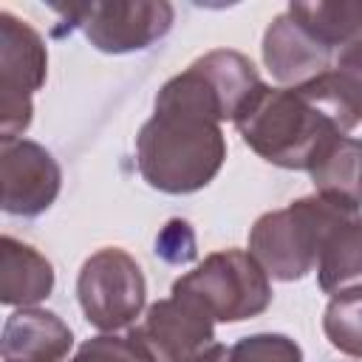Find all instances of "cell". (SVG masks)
Here are the masks:
<instances>
[{"label":"cell","mask_w":362,"mask_h":362,"mask_svg":"<svg viewBox=\"0 0 362 362\" xmlns=\"http://www.w3.org/2000/svg\"><path fill=\"white\" fill-rule=\"evenodd\" d=\"M226 119L232 122V110L221 88L195 59L161 85L153 116L136 136V167L141 178L167 195L204 189L226 161L221 130Z\"/></svg>","instance_id":"6da1fadb"},{"label":"cell","mask_w":362,"mask_h":362,"mask_svg":"<svg viewBox=\"0 0 362 362\" xmlns=\"http://www.w3.org/2000/svg\"><path fill=\"white\" fill-rule=\"evenodd\" d=\"M359 122L362 116L334 74L325 71L294 88L263 82L232 124L263 161L283 170H311Z\"/></svg>","instance_id":"7a4b0ae2"},{"label":"cell","mask_w":362,"mask_h":362,"mask_svg":"<svg viewBox=\"0 0 362 362\" xmlns=\"http://www.w3.org/2000/svg\"><path fill=\"white\" fill-rule=\"evenodd\" d=\"M173 294H187L215 322H240L263 314L272 303V283L263 266L243 249L206 255L192 272L173 283Z\"/></svg>","instance_id":"3957f363"},{"label":"cell","mask_w":362,"mask_h":362,"mask_svg":"<svg viewBox=\"0 0 362 362\" xmlns=\"http://www.w3.org/2000/svg\"><path fill=\"white\" fill-rule=\"evenodd\" d=\"M322 195H305L283 209L263 212L249 229V255L280 283L303 280L317 266L322 229Z\"/></svg>","instance_id":"277c9868"},{"label":"cell","mask_w":362,"mask_h":362,"mask_svg":"<svg viewBox=\"0 0 362 362\" xmlns=\"http://www.w3.org/2000/svg\"><path fill=\"white\" fill-rule=\"evenodd\" d=\"M76 297L85 320L102 334L127 328L147 300V283L139 263L119 246L93 252L76 277Z\"/></svg>","instance_id":"5b68a950"},{"label":"cell","mask_w":362,"mask_h":362,"mask_svg":"<svg viewBox=\"0 0 362 362\" xmlns=\"http://www.w3.org/2000/svg\"><path fill=\"white\" fill-rule=\"evenodd\" d=\"M42 37L11 11H0V141L20 139L31 124V96L45 85Z\"/></svg>","instance_id":"8992f818"},{"label":"cell","mask_w":362,"mask_h":362,"mask_svg":"<svg viewBox=\"0 0 362 362\" xmlns=\"http://www.w3.org/2000/svg\"><path fill=\"white\" fill-rule=\"evenodd\" d=\"M76 25L88 42L102 54H133L161 40L175 20L167 0H113V3H74L57 8Z\"/></svg>","instance_id":"52a82bcc"},{"label":"cell","mask_w":362,"mask_h":362,"mask_svg":"<svg viewBox=\"0 0 362 362\" xmlns=\"http://www.w3.org/2000/svg\"><path fill=\"white\" fill-rule=\"evenodd\" d=\"M3 212L17 218L42 215L59 195L62 170L57 158L37 141L14 139L0 144Z\"/></svg>","instance_id":"ba28073f"},{"label":"cell","mask_w":362,"mask_h":362,"mask_svg":"<svg viewBox=\"0 0 362 362\" xmlns=\"http://www.w3.org/2000/svg\"><path fill=\"white\" fill-rule=\"evenodd\" d=\"M158 362H192L215 342V320L187 294H173L153 303L144 322L133 328Z\"/></svg>","instance_id":"9c48e42d"},{"label":"cell","mask_w":362,"mask_h":362,"mask_svg":"<svg viewBox=\"0 0 362 362\" xmlns=\"http://www.w3.org/2000/svg\"><path fill=\"white\" fill-rule=\"evenodd\" d=\"M322 201L325 209L314 272L320 288L334 297L362 286V212L359 206L328 195H322Z\"/></svg>","instance_id":"30bf717a"},{"label":"cell","mask_w":362,"mask_h":362,"mask_svg":"<svg viewBox=\"0 0 362 362\" xmlns=\"http://www.w3.org/2000/svg\"><path fill=\"white\" fill-rule=\"evenodd\" d=\"M334 51L311 37L288 11L277 14L263 34V62L269 74L283 85H305L334 65Z\"/></svg>","instance_id":"8fae6325"},{"label":"cell","mask_w":362,"mask_h":362,"mask_svg":"<svg viewBox=\"0 0 362 362\" xmlns=\"http://www.w3.org/2000/svg\"><path fill=\"white\" fill-rule=\"evenodd\" d=\"M74 348V331L54 311L28 305L3 322V362H65Z\"/></svg>","instance_id":"7c38bea8"},{"label":"cell","mask_w":362,"mask_h":362,"mask_svg":"<svg viewBox=\"0 0 362 362\" xmlns=\"http://www.w3.org/2000/svg\"><path fill=\"white\" fill-rule=\"evenodd\" d=\"M54 291V266L34 246L3 235L0 238V303L28 308Z\"/></svg>","instance_id":"4fadbf2b"},{"label":"cell","mask_w":362,"mask_h":362,"mask_svg":"<svg viewBox=\"0 0 362 362\" xmlns=\"http://www.w3.org/2000/svg\"><path fill=\"white\" fill-rule=\"evenodd\" d=\"M286 11L334 54L362 37V0H300Z\"/></svg>","instance_id":"5bb4252c"},{"label":"cell","mask_w":362,"mask_h":362,"mask_svg":"<svg viewBox=\"0 0 362 362\" xmlns=\"http://www.w3.org/2000/svg\"><path fill=\"white\" fill-rule=\"evenodd\" d=\"M314 192L362 209V139L342 136L308 170Z\"/></svg>","instance_id":"9a60e30c"},{"label":"cell","mask_w":362,"mask_h":362,"mask_svg":"<svg viewBox=\"0 0 362 362\" xmlns=\"http://www.w3.org/2000/svg\"><path fill=\"white\" fill-rule=\"evenodd\" d=\"M322 331L339 354L362 359V286L331 297L322 314Z\"/></svg>","instance_id":"2e32d148"},{"label":"cell","mask_w":362,"mask_h":362,"mask_svg":"<svg viewBox=\"0 0 362 362\" xmlns=\"http://www.w3.org/2000/svg\"><path fill=\"white\" fill-rule=\"evenodd\" d=\"M68 362H158V359L130 328L127 334H99L82 342V348Z\"/></svg>","instance_id":"e0dca14e"},{"label":"cell","mask_w":362,"mask_h":362,"mask_svg":"<svg viewBox=\"0 0 362 362\" xmlns=\"http://www.w3.org/2000/svg\"><path fill=\"white\" fill-rule=\"evenodd\" d=\"M229 362H303V348L286 334H249L229 348Z\"/></svg>","instance_id":"ac0fdd59"},{"label":"cell","mask_w":362,"mask_h":362,"mask_svg":"<svg viewBox=\"0 0 362 362\" xmlns=\"http://www.w3.org/2000/svg\"><path fill=\"white\" fill-rule=\"evenodd\" d=\"M331 74L351 99V105L356 107V113L362 116V37H356L354 42L337 51Z\"/></svg>","instance_id":"d6986e66"},{"label":"cell","mask_w":362,"mask_h":362,"mask_svg":"<svg viewBox=\"0 0 362 362\" xmlns=\"http://www.w3.org/2000/svg\"><path fill=\"white\" fill-rule=\"evenodd\" d=\"M175 235H178V218L164 226V232L156 240V252L161 257H167L170 263H187V260H192L195 257V238H192L189 226L181 232V238H175Z\"/></svg>","instance_id":"ffe728a7"},{"label":"cell","mask_w":362,"mask_h":362,"mask_svg":"<svg viewBox=\"0 0 362 362\" xmlns=\"http://www.w3.org/2000/svg\"><path fill=\"white\" fill-rule=\"evenodd\" d=\"M192 362H229V348L221 345V342H212L201 354H195Z\"/></svg>","instance_id":"44dd1931"}]
</instances>
